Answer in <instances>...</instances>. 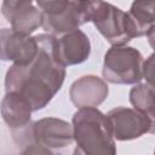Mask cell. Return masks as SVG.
Here are the masks:
<instances>
[{"instance_id": "cell-5", "label": "cell", "mask_w": 155, "mask_h": 155, "mask_svg": "<svg viewBox=\"0 0 155 155\" xmlns=\"http://www.w3.org/2000/svg\"><path fill=\"white\" fill-rule=\"evenodd\" d=\"M91 22L104 39L113 45H126L133 38H137V31L128 12L105 2L94 0Z\"/></svg>"}, {"instance_id": "cell-8", "label": "cell", "mask_w": 155, "mask_h": 155, "mask_svg": "<svg viewBox=\"0 0 155 155\" xmlns=\"http://www.w3.org/2000/svg\"><path fill=\"white\" fill-rule=\"evenodd\" d=\"M39 52V42L35 36L18 33L12 28L1 29V59L17 64L30 63Z\"/></svg>"}, {"instance_id": "cell-4", "label": "cell", "mask_w": 155, "mask_h": 155, "mask_svg": "<svg viewBox=\"0 0 155 155\" xmlns=\"http://www.w3.org/2000/svg\"><path fill=\"white\" fill-rule=\"evenodd\" d=\"M142 53L126 45H113L104 54L103 79L116 85H136L143 79Z\"/></svg>"}, {"instance_id": "cell-16", "label": "cell", "mask_w": 155, "mask_h": 155, "mask_svg": "<svg viewBox=\"0 0 155 155\" xmlns=\"http://www.w3.org/2000/svg\"><path fill=\"white\" fill-rule=\"evenodd\" d=\"M30 5H33V0H2L1 13L10 22L17 12L24 10Z\"/></svg>"}, {"instance_id": "cell-19", "label": "cell", "mask_w": 155, "mask_h": 155, "mask_svg": "<svg viewBox=\"0 0 155 155\" xmlns=\"http://www.w3.org/2000/svg\"><path fill=\"white\" fill-rule=\"evenodd\" d=\"M154 154H155V149H154Z\"/></svg>"}, {"instance_id": "cell-18", "label": "cell", "mask_w": 155, "mask_h": 155, "mask_svg": "<svg viewBox=\"0 0 155 155\" xmlns=\"http://www.w3.org/2000/svg\"><path fill=\"white\" fill-rule=\"evenodd\" d=\"M147 38L149 41V45L151 46V48L155 51V25L151 27V29L147 33Z\"/></svg>"}, {"instance_id": "cell-11", "label": "cell", "mask_w": 155, "mask_h": 155, "mask_svg": "<svg viewBox=\"0 0 155 155\" xmlns=\"http://www.w3.org/2000/svg\"><path fill=\"white\" fill-rule=\"evenodd\" d=\"M33 111L31 104L18 92H6L1 101V116L10 128L21 127L31 121Z\"/></svg>"}, {"instance_id": "cell-6", "label": "cell", "mask_w": 155, "mask_h": 155, "mask_svg": "<svg viewBox=\"0 0 155 155\" xmlns=\"http://www.w3.org/2000/svg\"><path fill=\"white\" fill-rule=\"evenodd\" d=\"M94 0H70L68 7L59 15H44L42 28L54 36L79 29L80 25L91 22Z\"/></svg>"}, {"instance_id": "cell-2", "label": "cell", "mask_w": 155, "mask_h": 155, "mask_svg": "<svg viewBox=\"0 0 155 155\" xmlns=\"http://www.w3.org/2000/svg\"><path fill=\"white\" fill-rule=\"evenodd\" d=\"M12 139L22 154H57L74 142L73 125L58 117H42L11 128Z\"/></svg>"}, {"instance_id": "cell-15", "label": "cell", "mask_w": 155, "mask_h": 155, "mask_svg": "<svg viewBox=\"0 0 155 155\" xmlns=\"http://www.w3.org/2000/svg\"><path fill=\"white\" fill-rule=\"evenodd\" d=\"M39 10L47 16L62 13L69 5L70 0H35Z\"/></svg>"}, {"instance_id": "cell-10", "label": "cell", "mask_w": 155, "mask_h": 155, "mask_svg": "<svg viewBox=\"0 0 155 155\" xmlns=\"http://www.w3.org/2000/svg\"><path fill=\"white\" fill-rule=\"evenodd\" d=\"M109 88L104 79L96 75H85L75 80L69 90L71 103L78 108L98 107L108 97Z\"/></svg>"}, {"instance_id": "cell-13", "label": "cell", "mask_w": 155, "mask_h": 155, "mask_svg": "<svg viewBox=\"0 0 155 155\" xmlns=\"http://www.w3.org/2000/svg\"><path fill=\"white\" fill-rule=\"evenodd\" d=\"M128 15L137 31V38L147 35L155 25V0H133Z\"/></svg>"}, {"instance_id": "cell-3", "label": "cell", "mask_w": 155, "mask_h": 155, "mask_svg": "<svg viewBox=\"0 0 155 155\" xmlns=\"http://www.w3.org/2000/svg\"><path fill=\"white\" fill-rule=\"evenodd\" d=\"M75 155H114L115 138L109 119L96 107L79 108L71 120Z\"/></svg>"}, {"instance_id": "cell-12", "label": "cell", "mask_w": 155, "mask_h": 155, "mask_svg": "<svg viewBox=\"0 0 155 155\" xmlns=\"http://www.w3.org/2000/svg\"><path fill=\"white\" fill-rule=\"evenodd\" d=\"M130 103L147 115L150 121L149 133L155 134V88L147 82L136 85L130 91Z\"/></svg>"}, {"instance_id": "cell-17", "label": "cell", "mask_w": 155, "mask_h": 155, "mask_svg": "<svg viewBox=\"0 0 155 155\" xmlns=\"http://www.w3.org/2000/svg\"><path fill=\"white\" fill-rule=\"evenodd\" d=\"M143 79L145 82L155 88V52L151 53L143 64Z\"/></svg>"}, {"instance_id": "cell-7", "label": "cell", "mask_w": 155, "mask_h": 155, "mask_svg": "<svg viewBox=\"0 0 155 155\" xmlns=\"http://www.w3.org/2000/svg\"><path fill=\"white\" fill-rule=\"evenodd\" d=\"M107 116L116 140H133L150 132L149 119L136 108L117 107L109 110Z\"/></svg>"}, {"instance_id": "cell-1", "label": "cell", "mask_w": 155, "mask_h": 155, "mask_svg": "<svg viewBox=\"0 0 155 155\" xmlns=\"http://www.w3.org/2000/svg\"><path fill=\"white\" fill-rule=\"evenodd\" d=\"M39 42L38 56L28 64L13 63L5 76L6 92L22 94L34 111L44 109L61 90L65 79V67L54 58L56 36L35 35Z\"/></svg>"}, {"instance_id": "cell-9", "label": "cell", "mask_w": 155, "mask_h": 155, "mask_svg": "<svg viewBox=\"0 0 155 155\" xmlns=\"http://www.w3.org/2000/svg\"><path fill=\"white\" fill-rule=\"evenodd\" d=\"M91 53L88 36L80 29L56 36L54 58L63 65L70 67L84 63Z\"/></svg>"}, {"instance_id": "cell-14", "label": "cell", "mask_w": 155, "mask_h": 155, "mask_svg": "<svg viewBox=\"0 0 155 155\" xmlns=\"http://www.w3.org/2000/svg\"><path fill=\"white\" fill-rule=\"evenodd\" d=\"M44 15L35 6L30 5L24 10L17 12L10 21L11 28L18 33L30 35L39 27H42Z\"/></svg>"}]
</instances>
